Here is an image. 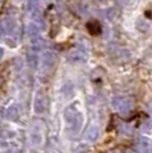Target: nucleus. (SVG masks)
I'll use <instances>...</instances> for the list:
<instances>
[]
</instances>
